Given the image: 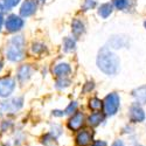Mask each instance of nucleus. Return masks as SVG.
Segmentation results:
<instances>
[{"instance_id":"1","label":"nucleus","mask_w":146,"mask_h":146,"mask_svg":"<svg viewBox=\"0 0 146 146\" xmlns=\"http://www.w3.org/2000/svg\"><path fill=\"white\" fill-rule=\"evenodd\" d=\"M97 66L106 75H115L119 69V58L108 48H102L97 56Z\"/></svg>"},{"instance_id":"2","label":"nucleus","mask_w":146,"mask_h":146,"mask_svg":"<svg viewBox=\"0 0 146 146\" xmlns=\"http://www.w3.org/2000/svg\"><path fill=\"white\" fill-rule=\"evenodd\" d=\"M23 98L22 97H15V98L0 103V113H14L22 108Z\"/></svg>"},{"instance_id":"3","label":"nucleus","mask_w":146,"mask_h":146,"mask_svg":"<svg viewBox=\"0 0 146 146\" xmlns=\"http://www.w3.org/2000/svg\"><path fill=\"white\" fill-rule=\"evenodd\" d=\"M103 104H104V110H105L106 115H109V116L115 115L119 108V96L117 94L108 95L105 97Z\"/></svg>"},{"instance_id":"4","label":"nucleus","mask_w":146,"mask_h":146,"mask_svg":"<svg viewBox=\"0 0 146 146\" xmlns=\"http://www.w3.org/2000/svg\"><path fill=\"white\" fill-rule=\"evenodd\" d=\"M6 57L11 62H20V61L25 58L23 47H19V46L9 43V46L6 48Z\"/></svg>"},{"instance_id":"5","label":"nucleus","mask_w":146,"mask_h":146,"mask_svg":"<svg viewBox=\"0 0 146 146\" xmlns=\"http://www.w3.org/2000/svg\"><path fill=\"white\" fill-rule=\"evenodd\" d=\"M23 25H25V21L23 19H21L20 17L15 15V14H12L9 15L7 19H6V22H5V27H6V31L9 32V33H15V32H19Z\"/></svg>"},{"instance_id":"6","label":"nucleus","mask_w":146,"mask_h":146,"mask_svg":"<svg viewBox=\"0 0 146 146\" xmlns=\"http://www.w3.org/2000/svg\"><path fill=\"white\" fill-rule=\"evenodd\" d=\"M15 89V81L12 77L0 78V97H8Z\"/></svg>"},{"instance_id":"7","label":"nucleus","mask_w":146,"mask_h":146,"mask_svg":"<svg viewBox=\"0 0 146 146\" xmlns=\"http://www.w3.org/2000/svg\"><path fill=\"white\" fill-rule=\"evenodd\" d=\"M36 7H38V3L36 0H25L20 8V15L23 18L31 17L35 13Z\"/></svg>"},{"instance_id":"8","label":"nucleus","mask_w":146,"mask_h":146,"mask_svg":"<svg viewBox=\"0 0 146 146\" xmlns=\"http://www.w3.org/2000/svg\"><path fill=\"white\" fill-rule=\"evenodd\" d=\"M130 119L133 121V123H139V121H143L145 119L144 110L138 105L131 106V109H130Z\"/></svg>"},{"instance_id":"9","label":"nucleus","mask_w":146,"mask_h":146,"mask_svg":"<svg viewBox=\"0 0 146 146\" xmlns=\"http://www.w3.org/2000/svg\"><path fill=\"white\" fill-rule=\"evenodd\" d=\"M82 125H83V115L81 112H76L68 121V127L72 131L80 130L82 127Z\"/></svg>"},{"instance_id":"10","label":"nucleus","mask_w":146,"mask_h":146,"mask_svg":"<svg viewBox=\"0 0 146 146\" xmlns=\"http://www.w3.org/2000/svg\"><path fill=\"white\" fill-rule=\"evenodd\" d=\"M31 74H32V69L28 64H25V66H21L18 70V80L20 83H25L26 81L29 80L31 77Z\"/></svg>"},{"instance_id":"11","label":"nucleus","mask_w":146,"mask_h":146,"mask_svg":"<svg viewBox=\"0 0 146 146\" xmlns=\"http://www.w3.org/2000/svg\"><path fill=\"white\" fill-rule=\"evenodd\" d=\"M91 139H92V133H90L89 131H82L78 133L76 143L78 146H88L91 143Z\"/></svg>"},{"instance_id":"12","label":"nucleus","mask_w":146,"mask_h":146,"mask_svg":"<svg viewBox=\"0 0 146 146\" xmlns=\"http://www.w3.org/2000/svg\"><path fill=\"white\" fill-rule=\"evenodd\" d=\"M132 95H133V97H135V100H136L137 103L146 104V86L136 89L135 91L132 92Z\"/></svg>"},{"instance_id":"13","label":"nucleus","mask_w":146,"mask_h":146,"mask_svg":"<svg viewBox=\"0 0 146 146\" xmlns=\"http://www.w3.org/2000/svg\"><path fill=\"white\" fill-rule=\"evenodd\" d=\"M53 72L58 77H66L70 72V66L67 63H60L53 69Z\"/></svg>"},{"instance_id":"14","label":"nucleus","mask_w":146,"mask_h":146,"mask_svg":"<svg viewBox=\"0 0 146 146\" xmlns=\"http://www.w3.org/2000/svg\"><path fill=\"white\" fill-rule=\"evenodd\" d=\"M71 28H72V33H74L75 36H80L84 33V25L82 23V21H80L78 19H75L72 21V25H71Z\"/></svg>"},{"instance_id":"15","label":"nucleus","mask_w":146,"mask_h":146,"mask_svg":"<svg viewBox=\"0 0 146 146\" xmlns=\"http://www.w3.org/2000/svg\"><path fill=\"white\" fill-rule=\"evenodd\" d=\"M103 119H104V116L102 115V113H92L91 116H89V118H88V123H89V125H91V126H97V125H100L102 121H103Z\"/></svg>"},{"instance_id":"16","label":"nucleus","mask_w":146,"mask_h":146,"mask_svg":"<svg viewBox=\"0 0 146 146\" xmlns=\"http://www.w3.org/2000/svg\"><path fill=\"white\" fill-rule=\"evenodd\" d=\"M111 12H112V5L111 4H104L100 7V11H98V13L102 18H108L109 15L111 14Z\"/></svg>"},{"instance_id":"17","label":"nucleus","mask_w":146,"mask_h":146,"mask_svg":"<svg viewBox=\"0 0 146 146\" xmlns=\"http://www.w3.org/2000/svg\"><path fill=\"white\" fill-rule=\"evenodd\" d=\"M89 106H90L91 110H94V111H101V109L103 108V102L95 97V98H91L90 100Z\"/></svg>"},{"instance_id":"18","label":"nucleus","mask_w":146,"mask_h":146,"mask_svg":"<svg viewBox=\"0 0 146 146\" xmlns=\"http://www.w3.org/2000/svg\"><path fill=\"white\" fill-rule=\"evenodd\" d=\"M75 46H76L75 40H72L71 38L64 39V52H72L75 49Z\"/></svg>"},{"instance_id":"19","label":"nucleus","mask_w":146,"mask_h":146,"mask_svg":"<svg viewBox=\"0 0 146 146\" xmlns=\"http://www.w3.org/2000/svg\"><path fill=\"white\" fill-rule=\"evenodd\" d=\"M9 43L19 46V47H23L25 46V39H23V36H21V35H17V36H13V38L11 39Z\"/></svg>"},{"instance_id":"20","label":"nucleus","mask_w":146,"mask_h":146,"mask_svg":"<svg viewBox=\"0 0 146 146\" xmlns=\"http://www.w3.org/2000/svg\"><path fill=\"white\" fill-rule=\"evenodd\" d=\"M55 143V137H53V135H46L42 138V144L44 146H54Z\"/></svg>"},{"instance_id":"21","label":"nucleus","mask_w":146,"mask_h":146,"mask_svg":"<svg viewBox=\"0 0 146 146\" xmlns=\"http://www.w3.org/2000/svg\"><path fill=\"white\" fill-rule=\"evenodd\" d=\"M96 6L95 0H84V4L82 5V11H89Z\"/></svg>"},{"instance_id":"22","label":"nucleus","mask_w":146,"mask_h":146,"mask_svg":"<svg viewBox=\"0 0 146 146\" xmlns=\"http://www.w3.org/2000/svg\"><path fill=\"white\" fill-rule=\"evenodd\" d=\"M70 84V81L69 80H67V78H62L61 77L60 80H57V82H56V88H58V89H62V88H67L68 86Z\"/></svg>"},{"instance_id":"23","label":"nucleus","mask_w":146,"mask_h":146,"mask_svg":"<svg viewBox=\"0 0 146 146\" xmlns=\"http://www.w3.org/2000/svg\"><path fill=\"white\" fill-rule=\"evenodd\" d=\"M44 49H46V47H44L43 44H40V43H34L33 47H32V50H33L34 54H40V53H42Z\"/></svg>"},{"instance_id":"24","label":"nucleus","mask_w":146,"mask_h":146,"mask_svg":"<svg viewBox=\"0 0 146 146\" xmlns=\"http://www.w3.org/2000/svg\"><path fill=\"white\" fill-rule=\"evenodd\" d=\"M113 4L118 9H124L127 6V0H113Z\"/></svg>"},{"instance_id":"25","label":"nucleus","mask_w":146,"mask_h":146,"mask_svg":"<svg viewBox=\"0 0 146 146\" xmlns=\"http://www.w3.org/2000/svg\"><path fill=\"white\" fill-rule=\"evenodd\" d=\"M1 1L7 6V8H8V9H11V8L15 7V6L20 3V0H1Z\"/></svg>"},{"instance_id":"26","label":"nucleus","mask_w":146,"mask_h":146,"mask_svg":"<svg viewBox=\"0 0 146 146\" xmlns=\"http://www.w3.org/2000/svg\"><path fill=\"white\" fill-rule=\"evenodd\" d=\"M76 108H77V103H76V102H72V103L69 104V106L63 111V113H64V115H70V113H72V112L76 110Z\"/></svg>"},{"instance_id":"27","label":"nucleus","mask_w":146,"mask_h":146,"mask_svg":"<svg viewBox=\"0 0 146 146\" xmlns=\"http://www.w3.org/2000/svg\"><path fill=\"white\" fill-rule=\"evenodd\" d=\"M8 11H11V9H8L7 8V6L0 0V14H4V13H7Z\"/></svg>"},{"instance_id":"28","label":"nucleus","mask_w":146,"mask_h":146,"mask_svg":"<svg viewBox=\"0 0 146 146\" xmlns=\"http://www.w3.org/2000/svg\"><path fill=\"white\" fill-rule=\"evenodd\" d=\"M94 89V83L92 82H89V83H87L86 84V87H84V91H89V90H92Z\"/></svg>"},{"instance_id":"29","label":"nucleus","mask_w":146,"mask_h":146,"mask_svg":"<svg viewBox=\"0 0 146 146\" xmlns=\"http://www.w3.org/2000/svg\"><path fill=\"white\" fill-rule=\"evenodd\" d=\"M92 146H106V143L105 141H102V140H97L92 144Z\"/></svg>"},{"instance_id":"30","label":"nucleus","mask_w":146,"mask_h":146,"mask_svg":"<svg viewBox=\"0 0 146 146\" xmlns=\"http://www.w3.org/2000/svg\"><path fill=\"white\" fill-rule=\"evenodd\" d=\"M112 146H124V143L121 141V140H116V141L112 144Z\"/></svg>"},{"instance_id":"31","label":"nucleus","mask_w":146,"mask_h":146,"mask_svg":"<svg viewBox=\"0 0 146 146\" xmlns=\"http://www.w3.org/2000/svg\"><path fill=\"white\" fill-rule=\"evenodd\" d=\"M3 22H4V18H3V14H0V31H1V27H3Z\"/></svg>"},{"instance_id":"32","label":"nucleus","mask_w":146,"mask_h":146,"mask_svg":"<svg viewBox=\"0 0 146 146\" xmlns=\"http://www.w3.org/2000/svg\"><path fill=\"white\" fill-rule=\"evenodd\" d=\"M1 69H3V63L0 62V71H1Z\"/></svg>"},{"instance_id":"33","label":"nucleus","mask_w":146,"mask_h":146,"mask_svg":"<svg viewBox=\"0 0 146 146\" xmlns=\"http://www.w3.org/2000/svg\"><path fill=\"white\" fill-rule=\"evenodd\" d=\"M145 27H146V22H145Z\"/></svg>"}]
</instances>
